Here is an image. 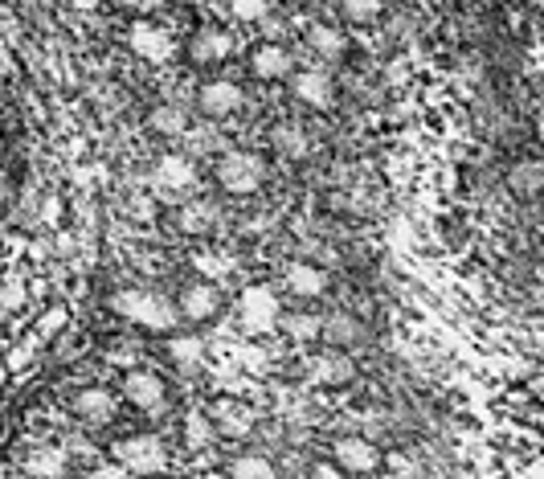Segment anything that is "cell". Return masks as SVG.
<instances>
[{
	"mask_svg": "<svg viewBox=\"0 0 544 479\" xmlns=\"http://www.w3.org/2000/svg\"><path fill=\"white\" fill-rule=\"evenodd\" d=\"M111 308L131 320V324H140V328H152V332H172L180 324V308L172 299L156 295V291H115L111 295Z\"/></svg>",
	"mask_w": 544,
	"mask_h": 479,
	"instance_id": "1",
	"label": "cell"
},
{
	"mask_svg": "<svg viewBox=\"0 0 544 479\" xmlns=\"http://www.w3.org/2000/svg\"><path fill=\"white\" fill-rule=\"evenodd\" d=\"M262 177H266V164H262L258 152H225L217 160V185L225 193L246 197V193H254L262 185Z\"/></svg>",
	"mask_w": 544,
	"mask_h": 479,
	"instance_id": "2",
	"label": "cell"
},
{
	"mask_svg": "<svg viewBox=\"0 0 544 479\" xmlns=\"http://www.w3.org/2000/svg\"><path fill=\"white\" fill-rule=\"evenodd\" d=\"M279 316H283V303L270 287H246L242 299H238V320L250 336H266L279 328Z\"/></svg>",
	"mask_w": 544,
	"mask_h": 479,
	"instance_id": "3",
	"label": "cell"
},
{
	"mask_svg": "<svg viewBox=\"0 0 544 479\" xmlns=\"http://www.w3.org/2000/svg\"><path fill=\"white\" fill-rule=\"evenodd\" d=\"M115 459L127 471H164L168 467V451L160 443V434H131L115 447Z\"/></svg>",
	"mask_w": 544,
	"mask_h": 479,
	"instance_id": "4",
	"label": "cell"
},
{
	"mask_svg": "<svg viewBox=\"0 0 544 479\" xmlns=\"http://www.w3.org/2000/svg\"><path fill=\"white\" fill-rule=\"evenodd\" d=\"M176 308H180V316H185V320L205 324V320H213L221 312V287L213 279H197V283H189L185 291H180Z\"/></svg>",
	"mask_w": 544,
	"mask_h": 479,
	"instance_id": "5",
	"label": "cell"
},
{
	"mask_svg": "<svg viewBox=\"0 0 544 479\" xmlns=\"http://www.w3.org/2000/svg\"><path fill=\"white\" fill-rule=\"evenodd\" d=\"M197 107L205 119H230L242 107V86L230 78H213L197 91Z\"/></svg>",
	"mask_w": 544,
	"mask_h": 479,
	"instance_id": "6",
	"label": "cell"
},
{
	"mask_svg": "<svg viewBox=\"0 0 544 479\" xmlns=\"http://www.w3.org/2000/svg\"><path fill=\"white\" fill-rule=\"evenodd\" d=\"M127 41H131V50L140 54L144 62H168V58L176 54L172 33L160 29V25H152V21H135L131 33H127Z\"/></svg>",
	"mask_w": 544,
	"mask_h": 479,
	"instance_id": "7",
	"label": "cell"
},
{
	"mask_svg": "<svg viewBox=\"0 0 544 479\" xmlns=\"http://www.w3.org/2000/svg\"><path fill=\"white\" fill-rule=\"evenodd\" d=\"M123 398L140 410H164V398H168L164 377H156L152 369H131L123 381Z\"/></svg>",
	"mask_w": 544,
	"mask_h": 479,
	"instance_id": "8",
	"label": "cell"
},
{
	"mask_svg": "<svg viewBox=\"0 0 544 479\" xmlns=\"http://www.w3.org/2000/svg\"><path fill=\"white\" fill-rule=\"evenodd\" d=\"M156 181H160V189H168V193H189V189L197 185V164H193V156H185V152L160 156Z\"/></svg>",
	"mask_w": 544,
	"mask_h": 479,
	"instance_id": "9",
	"label": "cell"
},
{
	"mask_svg": "<svg viewBox=\"0 0 544 479\" xmlns=\"http://www.w3.org/2000/svg\"><path fill=\"white\" fill-rule=\"evenodd\" d=\"M291 86H295V99H299V103H307V107H315V111L332 107V78H328L324 70H299V74L291 78Z\"/></svg>",
	"mask_w": 544,
	"mask_h": 479,
	"instance_id": "10",
	"label": "cell"
},
{
	"mask_svg": "<svg viewBox=\"0 0 544 479\" xmlns=\"http://www.w3.org/2000/svg\"><path fill=\"white\" fill-rule=\"evenodd\" d=\"M230 50H234V37L225 33V29H217V25H205V29L193 37V58H197L201 66L225 62V58H230Z\"/></svg>",
	"mask_w": 544,
	"mask_h": 479,
	"instance_id": "11",
	"label": "cell"
},
{
	"mask_svg": "<svg viewBox=\"0 0 544 479\" xmlns=\"http://www.w3.org/2000/svg\"><path fill=\"white\" fill-rule=\"evenodd\" d=\"M336 459L344 471H377L381 467V455L369 439H340L336 443Z\"/></svg>",
	"mask_w": 544,
	"mask_h": 479,
	"instance_id": "12",
	"label": "cell"
},
{
	"mask_svg": "<svg viewBox=\"0 0 544 479\" xmlns=\"http://www.w3.org/2000/svg\"><path fill=\"white\" fill-rule=\"evenodd\" d=\"M291 54L283 50V46H275V41H270V46H258L254 50V58H250V70L262 78V82H275V78H287L291 74Z\"/></svg>",
	"mask_w": 544,
	"mask_h": 479,
	"instance_id": "13",
	"label": "cell"
},
{
	"mask_svg": "<svg viewBox=\"0 0 544 479\" xmlns=\"http://www.w3.org/2000/svg\"><path fill=\"white\" fill-rule=\"evenodd\" d=\"M328 287V275L320 267H311V263H291L287 267V291L299 295V299H315V295H324Z\"/></svg>",
	"mask_w": 544,
	"mask_h": 479,
	"instance_id": "14",
	"label": "cell"
},
{
	"mask_svg": "<svg viewBox=\"0 0 544 479\" xmlns=\"http://www.w3.org/2000/svg\"><path fill=\"white\" fill-rule=\"evenodd\" d=\"M74 414L86 418V422H111L115 418V398L107 389H82L74 398Z\"/></svg>",
	"mask_w": 544,
	"mask_h": 479,
	"instance_id": "15",
	"label": "cell"
},
{
	"mask_svg": "<svg viewBox=\"0 0 544 479\" xmlns=\"http://www.w3.org/2000/svg\"><path fill=\"white\" fill-rule=\"evenodd\" d=\"M66 463H70V455L58 451V447H37V451L25 455L29 475H66Z\"/></svg>",
	"mask_w": 544,
	"mask_h": 479,
	"instance_id": "16",
	"label": "cell"
},
{
	"mask_svg": "<svg viewBox=\"0 0 544 479\" xmlns=\"http://www.w3.org/2000/svg\"><path fill=\"white\" fill-rule=\"evenodd\" d=\"M168 353L180 369H197V365H205V340L201 336H172Z\"/></svg>",
	"mask_w": 544,
	"mask_h": 479,
	"instance_id": "17",
	"label": "cell"
},
{
	"mask_svg": "<svg viewBox=\"0 0 544 479\" xmlns=\"http://www.w3.org/2000/svg\"><path fill=\"white\" fill-rule=\"evenodd\" d=\"M152 127H156L160 136H185L189 132V115H185V107L164 103V107L152 111Z\"/></svg>",
	"mask_w": 544,
	"mask_h": 479,
	"instance_id": "18",
	"label": "cell"
},
{
	"mask_svg": "<svg viewBox=\"0 0 544 479\" xmlns=\"http://www.w3.org/2000/svg\"><path fill=\"white\" fill-rule=\"evenodd\" d=\"M279 324H283V332H287L291 340H315V336H320V328H324V320H320V316H311V312L279 316Z\"/></svg>",
	"mask_w": 544,
	"mask_h": 479,
	"instance_id": "19",
	"label": "cell"
},
{
	"mask_svg": "<svg viewBox=\"0 0 544 479\" xmlns=\"http://www.w3.org/2000/svg\"><path fill=\"white\" fill-rule=\"evenodd\" d=\"M320 336L328 340V344H356L360 340V324L352 320V316H328L324 320V328H320Z\"/></svg>",
	"mask_w": 544,
	"mask_h": 479,
	"instance_id": "20",
	"label": "cell"
},
{
	"mask_svg": "<svg viewBox=\"0 0 544 479\" xmlns=\"http://www.w3.org/2000/svg\"><path fill=\"white\" fill-rule=\"evenodd\" d=\"M311 50L324 54V58H340V54L348 50V41H344L340 29H332V25H315V29H311Z\"/></svg>",
	"mask_w": 544,
	"mask_h": 479,
	"instance_id": "21",
	"label": "cell"
},
{
	"mask_svg": "<svg viewBox=\"0 0 544 479\" xmlns=\"http://www.w3.org/2000/svg\"><path fill=\"white\" fill-rule=\"evenodd\" d=\"M213 217H217V209H213V205L193 201V205H185V213H180V226H185L189 234H205V230L213 226Z\"/></svg>",
	"mask_w": 544,
	"mask_h": 479,
	"instance_id": "22",
	"label": "cell"
},
{
	"mask_svg": "<svg viewBox=\"0 0 544 479\" xmlns=\"http://www.w3.org/2000/svg\"><path fill=\"white\" fill-rule=\"evenodd\" d=\"M230 475H238V479H270V475H275V467H270L262 455H242V459H234L230 463Z\"/></svg>",
	"mask_w": 544,
	"mask_h": 479,
	"instance_id": "23",
	"label": "cell"
},
{
	"mask_svg": "<svg viewBox=\"0 0 544 479\" xmlns=\"http://www.w3.org/2000/svg\"><path fill=\"white\" fill-rule=\"evenodd\" d=\"M230 13L246 25H258L270 17V0H230Z\"/></svg>",
	"mask_w": 544,
	"mask_h": 479,
	"instance_id": "24",
	"label": "cell"
},
{
	"mask_svg": "<svg viewBox=\"0 0 544 479\" xmlns=\"http://www.w3.org/2000/svg\"><path fill=\"white\" fill-rule=\"evenodd\" d=\"M344 17L356 25H369L381 17V0H344Z\"/></svg>",
	"mask_w": 544,
	"mask_h": 479,
	"instance_id": "25",
	"label": "cell"
},
{
	"mask_svg": "<svg viewBox=\"0 0 544 479\" xmlns=\"http://www.w3.org/2000/svg\"><path fill=\"white\" fill-rule=\"evenodd\" d=\"M315 377H320V381H348L352 365L340 361V357H324V361H315Z\"/></svg>",
	"mask_w": 544,
	"mask_h": 479,
	"instance_id": "26",
	"label": "cell"
},
{
	"mask_svg": "<svg viewBox=\"0 0 544 479\" xmlns=\"http://www.w3.org/2000/svg\"><path fill=\"white\" fill-rule=\"evenodd\" d=\"M197 267H201V275H205V279H217V283H221L225 275H230V258H217V254H201V258H197Z\"/></svg>",
	"mask_w": 544,
	"mask_h": 479,
	"instance_id": "27",
	"label": "cell"
},
{
	"mask_svg": "<svg viewBox=\"0 0 544 479\" xmlns=\"http://www.w3.org/2000/svg\"><path fill=\"white\" fill-rule=\"evenodd\" d=\"M180 140L189 144V152H213V132H205V127H189Z\"/></svg>",
	"mask_w": 544,
	"mask_h": 479,
	"instance_id": "28",
	"label": "cell"
},
{
	"mask_svg": "<svg viewBox=\"0 0 544 479\" xmlns=\"http://www.w3.org/2000/svg\"><path fill=\"white\" fill-rule=\"evenodd\" d=\"M189 443H193V447H205V443H209V418L189 414Z\"/></svg>",
	"mask_w": 544,
	"mask_h": 479,
	"instance_id": "29",
	"label": "cell"
},
{
	"mask_svg": "<svg viewBox=\"0 0 544 479\" xmlns=\"http://www.w3.org/2000/svg\"><path fill=\"white\" fill-rule=\"evenodd\" d=\"M21 303H25V287H5V291H0V312H13V308H21Z\"/></svg>",
	"mask_w": 544,
	"mask_h": 479,
	"instance_id": "30",
	"label": "cell"
},
{
	"mask_svg": "<svg viewBox=\"0 0 544 479\" xmlns=\"http://www.w3.org/2000/svg\"><path fill=\"white\" fill-rule=\"evenodd\" d=\"M279 148H283V152H291V156H303V148H307V144H303V136L295 132V127H287V132H279Z\"/></svg>",
	"mask_w": 544,
	"mask_h": 479,
	"instance_id": "31",
	"label": "cell"
},
{
	"mask_svg": "<svg viewBox=\"0 0 544 479\" xmlns=\"http://www.w3.org/2000/svg\"><path fill=\"white\" fill-rule=\"evenodd\" d=\"M389 471H397V475H410L414 467H410V463H405L401 455H393V459H389Z\"/></svg>",
	"mask_w": 544,
	"mask_h": 479,
	"instance_id": "32",
	"label": "cell"
},
{
	"mask_svg": "<svg viewBox=\"0 0 544 479\" xmlns=\"http://www.w3.org/2000/svg\"><path fill=\"white\" fill-rule=\"evenodd\" d=\"M74 9H82V13H90V9H99V0H70Z\"/></svg>",
	"mask_w": 544,
	"mask_h": 479,
	"instance_id": "33",
	"label": "cell"
},
{
	"mask_svg": "<svg viewBox=\"0 0 544 479\" xmlns=\"http://www.w3.org/2000/svg\"><path fill=\"white\" fill-rule=\"evenodd\" d=\"M536 132H540V140H544V115H540V123H536Z\"/></svg>",
	"mask_w": 544,
	"mask_h": 479,
	"instance_id": "34",
	"label": "cell"
}]
</instances>
